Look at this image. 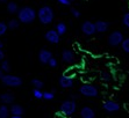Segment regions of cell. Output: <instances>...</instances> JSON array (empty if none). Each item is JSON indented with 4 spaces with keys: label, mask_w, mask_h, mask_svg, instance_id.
<instances>
[{
    "label": "cell",
    "mask_w": 129,
    "mask_h": 118,
    "mask_svg": "<svg viewBox=\"0 0 129 118\" xmlns=\"http://www.w3.org/2000/svg\"><path fill=\"white\" fill-rule=\"evenodd\" d=\"M16 14H18V20L20 21V23L29 24L31 22H34L36 19V11L33 7L29 6H24L19 8Z\"/></svg>",
    "instance_id": "obj_1"
},
{
    "label": "cell",
    "mask_w": 129,
    "mask_h": 118,
    "mask_svg": "<svg viewBox=\"0 0 129 118\" xmlns=\"http://www.w3.org/2000/svg\"><path fill=\"white\" fill-rule=\"evenodd\" d=\"M36 18L42 24H50L55 19L54 9L50 6H43L36 12Z\"/></svg>",
    "instance_id": "obj_2"
},
{
    "label": "cell",
    "mask_w": 129,
    "mask_h": 118,
    "mask_svg": "<svg viewBox=\"0 0 129 118\" xmlns=\"http://www.w3.org/2000/svg\"><path fill=\"white\" fill-rule=\"evenodd\" d=\"M0 80H1V82L5 86H7V87H13V88L20 87V86H22V83H23V81H22V79L20 77H18V75H12V74H9V73H5Z\"/></svg>",
    "instance_id": "obj_3"
},
{
    "label": "cell",
    "mask_w": 129,
    "mask_h": 118,
    "mask_svg": "<svg viewBox=\"0 0 129 118\" xmlns=\"http://www.w3.org/2000/svg\"><path fill=\"white\" fill-rule=\"evenodd\" d=\"M79 94L85 97H98L99 90L94 85L91 83H84L79 87Z\"/></svg>",
    "instance_id": "obj_4"
},
{
    "label": "cell",
    "mask_w": 129,
    "mask_h": 118,
    "mask_svg": "<svg viewBox=\"0 0 129 118\" xmlns=\"http://www.w3.org/2000/svg\"><path fill=\"white\" fill-rule=\"evenodd\" d=\"M77 110V104L75 100H66L63 101L59 106V111L64 116H72Z\"/></svg>",
    "instance_id": "obj_5"
},
{
    "label": "cell",
    "mask_w": 129,
    "mask_h": 118,
    "mask_svg": "<svg viewBox=\"0 0 129 118\" xmlns=\"http://www.w3.org/2000/svg\"><path fill=\"white\" fill-rule=\"evenodd\" d=\"M123 41V34L121 31H112L107 37V43L109 46L114 47V46H119L121 44V42Z\"/></svg>",
    "instance_id": "obj_6"
},
{
    "label": "cell",
    "mask_w": 129,
    "mask_h": 118,
    "mask_svg": "<svg viewBox=\"0 0 129 118\" xmlns=\"http://www.w3.org/2000/svg\"><path fill=\"white\" fill-rule=\"evenodd\" d=\"M80 30L85 36H92L95 34V27L92 21H84L80 26Z\"/></svg>",
    "instance_id": "obj_7"
},
{
    "label": "cell",
    "mask_w": 129,
    "mask_h": 118,
    "mask_svg": "<svg viewBox=\"0 0 129 118\" xmlns=\"http://www.w3.org/2000/svg\"><path fill=\"white\" fill-rule=\"evenodd\" d=\"M44 38H45V41H48L51 44H58L60 39V36L58 35V33L55 29H50L44 34Z\"/></svg>",
    "instance_id": "obj_8"
},
{
    "label": "cell",
    "mask_w": 129,
    "mask_h": 118,
    "mask_svg": "<svg viewBox=\"0 0 129 118\" xmlns=\"http://www.w3.org/2000/svg\"><path fill=\"white\" fill-rule=\"evenodd\" d=\"M102 108H104V110H106L107 112H116L120 110L121 105L117 103L116 101L108 100V101H105V102H104Z\"/></svg>",
    "instance_id": "obj_9"
},
{
    "label": "cell",
    "mask_w": 129,
    "mask_h": 118,
    "mask_svg": "<svg viewBox=\"0 0 129 118\" xmlns=\"http://www.w3.org/2000/svg\"><path fill=\"white\" fill-rule=\"evenodd\" d=\"M9 112H11V117L12 118H22L24 113V109L20 104L12 103L11 108H9Z\"/></svg>",
    "instance_id": "obj_10"
},
{
    "label": "cell",
    "mask_w": 129,
    "mask_h": 118,
    "mask_svg": "<svg viewBox=\"0 0 129 118\" xmlns=\"http://www.w3.org/2000/svg\"><path fill=\"white\" fill-rule=\"evenodd\" d=\"M73 83H75L73 79H72L71 77H68V75H60L59 79H58V85H59V87H62V88H64V89L72 88V87H73Z\"/></svg>",
    "instance_id": "obj_11"
},
{
    "label": "cell",
    "mask_w": 129,
    "mask_h": 118,
    "mask_svg": "<svg viewBox=\"0 0 129 118\" xmlns=\"http://www.w3.org/2000/svg\"><path fill=\"white\" fill-rule=\"evenodd\" d=\"M39 62L41 63V64H43V65H47L49 62V59L52 57V53H51V51L47 50V49H42V50H40L39 52Z\"/></svg>",
    "instance_id": "obj_12"
},
{
    "label": "cell",
    "mask_w": 129,
    "mask_h": 118,
    "mask_svg": "<svg viewBox=\"0 0 129 118\" xmlns=\"http://www.w3.org/2000/svg\"><path fill=\"white\" fill-rule=\"evenodd\" d=\"M94 27H95V33H100V34L106 33L109 29V22L104 21V20H98V21H95Z\"/></svg>",
    "instance_id": "obj_13"
},
{
    "label": "cell",
    "mask_w": 129,
    "mask_h": 118,
    "mask_svg": "<svg viewBox=\"0 0 129 118\" xmlns=\"http://www.w3.org/2000/svg\"><path fill=\"white\" fill-rule=\"evenodd\" d=\"M76 60V57H75V53L72 52L71 50H64L62 52V62L65 63V64H73Z\"/></svg>",
    "instance_id": "obj_14"
},
{
    "label": "cell",
    "mask_w": 129,
    "mask_h": 118,
    "mask_svg": "<svg viewBox=\"0 0 129 118\" xmlns=\"http://www.w3.org/2000/svg\"><path fill=\"white\" fill-rule=\"evenodd\" d=\"M14 100H15V96L14 94L12 93H4V94L0 95V102L3 104H12L14 103Z\"/></svg>",
    "instance_id": "obj_15"
},
{
    "label": "cell",
    "mask_w": 129,
    "mask_h": 118,
    "mask_svg": "<svg viewBox=\"0 0 129 118\" xmlns=\"http://www.w3.org/2000/svg\"><path fill=\"white\" fill-rule=\"evenodd\" d=\"M81 118H95V111L90 106H84L80 110Z\"/></svg>",
    "instance_id": "obj_16"
},
{
    "label": "cell",
    "mask_w": 129,
    "mask_h": 118,
    "mask_svg": "<svg viewBox=\"0 0 129 118\" xmlns=\"http://www.w3.org/2000/svg\"><path fill=\"white\" fill-rule=\"evenodd\" d=\"M55 30L57 31L58 35H59V36L65 35L66 31H68V26L65 24V22L60 21V22H58V23L56 24V28H55Z\"/></svg>",
    "instance_id": "obj_17"
},
{
    "label": "cell",
    "mask_w": 129,
    "mask_h": 118,
    "mask_svg": "<svg viewBox=\"0 0 129 118\" xmlns=\"http://www.w3.org/2000/svg\"><path fill=\"white\" fill-rule=\"evenodd\" d=\"M18 11H19V6L16 3L9 1V3L7 4V12H8L9 14H16Z\"/></svg>",
    "instance_id": "obj_18"
},
{
    "label": "cell",
    "mask_w": 129,
    "mask_h": 118,
    "mask_svg": "<svg viewBox=\"0 0 129 118\" xmlns=\"http://www.w3.org/2000/svg\"><path fill=\"white\" fill-rule=\"evenodd\" d=\"M11 117V112H9V108L7 104H3L0 105V118H8Z\"/></svg>",
    "instance_id": "obj_19"
},
{
    "label": "cell",
    "mask_w": 129,
    "mask_h": 118,
    "mask_svg": "<svg viewBox=\"0 0 129 118\" xmlns=\"http://www.w3.org/2000/svg\"><path fill=\"white\" fill-rule=\"evenodd\" d=\"M19 27H20V21L18 19H12V20H9L7 22V28L11 30H15L18 29Z\"/></svg>",
    "instance_id": "obj_20"
},
{
    "label": "cell",
    "mask_w": 129,
    "mask_h": 118,
    "mask_svg": "<svg viewBox=\"0 0 129 118\" xmlns=\"http://www.w3.org/2000/svg\"><path fill=\"white\" fill-rule=\"evenodd\" d=\"M0 70H3L4 73H9L11 71V64L8 60H1V65H0Z\"/></svg>",
    "instance_id": "obj_21"
},
{
    "label": "cell",
    "mask_w": 129,
    "mask_h": 118,
    "mask_svg": "<svg viewBox=\"0 0 129 118\" xmlns=\"http://www.w3.org/2000/svg\"><path fill=\"white\" fill-rule=\"evenodd\" d=\"M30 83H31V86H33L34 88H39V89H42L43 86H44L43 81L42 80H40V79H33L31 81H30Z\"/></svg>",
    "instance_id": "obj_22"
},
{
    "label": "cell",
    "mask_w": 129,
    "mask_h": 118,
    "mask_svg": "<svg viewBox=\"0 0 129 118\" xmlns=\"http://www.w3.org/2000/svg\"><path fill=\"white\" fill-rule=\"evenodd\" d=\"M55 92L56 90H51V92H44L43 93V98H44L45 101H51L55 98Z\"/></svg>",
    "instance_id": "obj_23"
},
{
    "label": "cell",
    "mask_w": 129,
    "mask_h": 118,
    "mask_svg": "<svg viewBox=\"0 0 129 118\" xmlns=\"http://www.w3.org/2000/svg\"><path fill=\"white\" fill-rule=\"evenodd\" d=\"M33 96L36 100H42L43 98V92L39 88H34L33 89Z\"/></svg>",
    "instance_id": "obj_24"
},
{
    "label": "cell",
    "mask_w": 129,
    "mask_h": 118,
    "mask_svg": "<svg viewBox=\"0 0 129 118\" xmlns=\"http://www.w3.org/2000/svg\"><path fill=\"white\" fill-rule=\"evenodd\" d=\"M121 47L122 50L124 51L126 53H129V37L128 38H123V41L121 42Z\"/></svg>",
    "instance_id": "obj_25"
},
{
    "label": "cell",
    "mask_w": 129,
    "mask_h": 118,
    "mask_svg": "<svg viewBox=\"0 0 129 118\" xmlns=\"http://www.w3.org/2000/svg\"><path fill=\"white\" fill-rule=\"evenodd\" d=\"M122 24L126 28H129V12L124 13L122 16Z\"/></svg>",
    "instance_id": "obj_26"
},
{
    "label": "cell",
    "mask_w": 129,
    "mask_h": 118,
    "mask_svg": "<svg viewBox=\"0 0 129 118\" xmlns=\"http://www.w3.org/2000/svg\"><path fill=\"white\" fill-rule=\"evenodd\" d=\"M101 80L105 81V82H108L112 80V75L108 72H101Z\"/></svg>",
    "instance_id": "obj_27"
},
{
    "label": "cell",
    "mask_w": 129,
    "mask_h": 118,
    "mask_svg": "<svg viewBox=\"0 0 129 118\" xmlns=\"http://www.w3.org/2000/svg\"><path fill=\"white\" fill-rule=\"evenodd\" d=\"M7 23H5V22H0V36H4L5 34H6L7 31Z\"/></svg>",
    "instance_id": "obj_28"
},
{
    "label": "cell",
    "mask_w": 129,
    "mask_h": 118,
    "mask_svg": "<svg viewBox=\"0 0 129 118\" xmlns=\"http://www.w3.org/2000/svg\"><path fill=\"white\" fill-rule=\"evenodd\" d=\"M47 65H49V66H50V67H52V68L57 67V65H58L57 59H56V58H54V57H51V58L49 59V62H48V64H47Z\"/></svg>",
    "instance_id": "obj_29"
},
{
    "label": "cell",
    "mask_w": 129,
    "mask_h": 118,
    "mask_svg": "<svg viewBox=\"0 0 129 118\" xmlns=\"http://www.w3.org/2000/svg\"><path fill=\"white\" fill-rule=\"evenodd\" d=\"M70 12H71L72 16H73V18H76V19H79L81 16V13L79 12L77 8H75V7H72V8L70 9Z\"/></svg>",
    "instance_id": "obj_30"
},
{
    "label": "cell",
    "mask_w": 129,
    "mask_h": 118,
    "mask_svg": "<svg viewBox=\"0 0 129 118\" xmlns=\"http://www.w3.org/2000/svg\"><path fill=\"white\" fill-rule=\"evenodd\" d=\"M57 3L63 5V6H70L71 5V1L70 0H57Z\"/></svg>",
    "instance_id": "obj_31"
},
{
    "label": "cell",
    "mask_w": 129,
    "mask_h": 118,
    "mask_svg": "<svg viewBox=\"0 0 129 118\" xmlns=\"http://www.w3.org/2000/svg\"><path fill=\"white\" fill-rule=\"evenodd\" d=\"M3 59H5V52L3 51V49H0V62H1Z\"/></svg>",
    "instance_id": "obj_32"
},
{
    "label": "cell",
    "mask_w": 129,
    "mask_h": 118,
    "mask_svg": "<svg viewBox=\"0 0 129 118\" xmlns=\"http://www.w3.org/2000/svg\"><path fill=\"white\" fill-rule=\"evenodd\" d=\"M70 97H71V100H77V98H78V95H77V94H71V95H70Z\"/></svg>",
    "instance_id": "obj_33"
},
{
    "label": "cell",
    "mask_w": 129,
    "mask_h": 118,
    "mask_svg": "<svg viewBox=\"0 0 129 118\" xmlns=\"http://www.w3.org/2000/svg\"><path fill=\"white\" fill-rule=\"evenodd\" d=\"M4 72H3V70H0V79H1V78H3V75H4Z\"/></svg>",
    "instance_id": "obj_34"
},
{
    "label": "cell",
    "mask_w": 129,
    "mask_h": 118,
    "mask_svg": "<svg viewBox=\"0 0 129 118\" xmlns=\"http://www.w3.org/2000/svg\"><path fill=\"white\" fill-rule=\"evenodd\" d=\"M4 47V43H3V41H0V49H3Z\"/></svg>",
    "instance_id": "obj_35"
},
{
    "label": "cell",
    "mask_w": 129,
    "mask_h": 118,
    "mask_svg": "<svg viewBox=\"0 0 129 118\" xmlns=\"http://www.w3.org/2000/svg\"><path fill=\"white\" fill-rule=\"evenodd\" d=\"M0 1H8V0H0Z\"/></svg>",
    "instance_id": "obj_36"
},
{
    "label": "cell",
    "mask_w": 129,
    "mask_h": 118,
    "mask_svg": "<svg viewBox=\"0 0 129 118\" xmlns=\"http://www.w3.org/2000/svg\"><path fill=\"white\" fill-rule=\"evenodd\" d=\"M70 1H76V0H70Z\"/></svg>",
    "instance_id": "obj_37"
}]
</instances>
